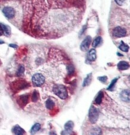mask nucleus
<instances>
[{"label": "nucleus", "mask_w": 130, "mask_h": 135, "mask_svg": "<svg viewBox=\"0 0 130 135\" xmlns=\"http://www.w3.org/2000/svg\"><path fill=\"white\" fill-rule=\"evenodd\" d=\"M53 92L56 95H57L59 98L61 99H66L68 94L66 88L62 84H56L53 88Z\"/></svg>", "instance_id": "1"}, {"label": "nucleus", "mask_w": 130, "mask_h": 135, "mask_svg": "<svg viewBox=\"0 0 130 135\" xmlns=\"http://www.w3.org/2000/svg\"><path fill=\"white\" fill-rule=\"evenodd\" d=\"M32 81L35 86L40 87L45 83V77L41 73H36L32 76Z\"/></svg>", "instance_id": "2"}, {"label": "nucleus", "mask_w": 130, "mask_h": 135, "mask_svg": "<svg viewBox=\"0 0 130 135\" xmlns=\"http://www.w3.org/2000/svg\"><path fill=\"white\" fill-rule=\"evenodd\" d=\"M99 117V110L95 107L92 106L89 111V119L92 123H95Z\"/></svg>", "instance_id": "3"}, {"label": "nucleus", "mask_w": 130, "mask_h": 135, "mask_svg": "<svg viewBox=\"0 0 130 135\" xmlns=\"http://www.w3.org/2000/svg\"><path fill=\"white\" fill-rule=\"evenodd\" d=\"M3 12L5 16L8 20H12L16 15V10L12 6H5L3 9Z\"/></svg>", "instance_id": "4"}, {"label": "nucleus", "mask_w": 130, "mask_h": 135, "mask_svg": "<svg viewBox=\"0 0 130 135\" xmlns=\"http://www.w3.org/2000/svg\"><path fill=\"white\" fill-rule=\"evenodd\" d=\"M112 35L115 37L119 38L124 37L127 35V31L125 28L118 26L115 27L112 31Z\"/></svg>", "instance_id": "5"}, {"label": "nucleus", "mask_w": 130, "mask_h": 135, "mask_svg": "<svg viewBox=\"0 0 130 135\" xmlns=\"http://www.w3.org/2000/svg\"><path fill=\"white\" fill-rule=\"evenodd\" d=\"M91 39L92 38L91 36H88L83 40L80 45V49L82 51H86L88 50L90 44H91Z\"/></svg>", "instance_id": "6"}, {"label": "nucleus", "mask_w": 130, "mask_h": 135, "mask_svg": "<svg viewBox=\"0 0 130 135\" xmlns=\"http://www.w3.org/2000/svg\"><path fill=\"white\" fill-rule=\"evenodd\" d=\"M5 34L6 35H9L10 34V30L8 27L6 25L0 24V36Z\"/></svg>", "instance_id": "7"}, {"label": "nucleus", "mask_w": 130, "mask_h": 135, "mask_svg": "<svg viewBox=\"0 0 130 135\" xmlns=\"http://www.w3.org/2000/svg\"><path fill=\"white\" fill-rule=\"evenodd\" d=\"M13 132L14 134H17V135H20V134H23L25 133V132L24 129H22V128L19 127V126H15L12 129Z\"/></svg>", "instance_id": "8"}, {"label": "nucleus", "mask_w": 130, "mask_h": 135, "mask_svg": "<svg viewBox=\"0 0 130 135\" xmlns=\"http://www.w3.org/2000/svg\"><path fill=\"white\" fill-rule=\"evenodd\" d=\"M129 66L128 63L125 61H121V62H119L117 64V68L120 70H125L127 69Z\"/></svg>", "instance_id": "9"}, {"label": "nucleus", "mask_w": 130, "mask_h": 135, "mask_svg": "<svg viewBox=\"0 0 130 135\" xmlns=\"http://www.w3.org/2000/svg\"><path fill=\"white\" fill-rule=\"evenodd\" d=\"M96 58V51L94 49H92L89 51V53L88 54V59L90 61H94L95 60Z\"/></svg>", "instance_id": "10"}, {"label": "nucleus", "mask_w": 130, "mask_h": 135, "mask_svg": "<svg viewBox=\"0 0 130 135\" xmlns=\"http://www.w3.org/2000/svg\"><path fill=\"white\" fill-rule=\"evenodd\" d=\"M121 97L122 100L123 101H125V102L129 101V92L128 90H126L122 92L121 94Z\"/></svg>", "instance_id": "11"}, {"label": "nucleus", "mask_w": 130, "mask_h": 135, "mask_svg": "<svg viewBox=\"0 0 130 135\" xmlns=\"http://www.w3.org/2000/svg\"><path fill=\"white\" fill-rule=\"evenodd\" d=\"M73 127H74V123L71 121H69L67 122V123L65 124V126H64L65 130H66L67 132H68L72 131L73 129Z\"/></svg>", "instance_id": "12"}, {"label": "nucleus", "mask_w": 130, "mask_h": 135, "mask_svg": "<svg viewBox=\"0 0 130 135\" xmlns=\"http://www.w3.org/2000/svg\"><path fill=\"white\" fill-rule=\"evenodd\" d=\"M102 97H103V93L102 92L100 91L99 93H98L97 97H96L95 100V103L97 104H100L102 101Z\"/></svg>", "instance_id": "13"}, {"label": "nucleus", "mask_w": 130, "mask_h": 135, "mask_svg": "<svg viewBox=\"0 0 130 135\" xmlns=\"http://www.w3.org/2000/svg\"><path fill=\"white\" fill-rule=\"evenodd\" d=\"M46 106L49 109H53L55 106V103L50 99H48L46 102Z\"/></svg>", "instance_id": "14"}, {"label": "nucleus", "mask_w": 130, "mask_h": 135, "mask_svg": "<svg viewBox=\"0 0 130 135\" xmlns=\"http://www.w3.org/2000/svg\"><path fill=\"white\" fill-rule=\"evenodd\" d=\"M91 80H92V76H91V74H90L88 75L86 77V78L84 80V81L83 83V87H85V86H88V84L90 83V82L91 81Z\"/></svg>", "instance_id": "15"}, {"label": "nucleus", "mask_w": 130, "mask_h": 135, "mask_svg": "<svg viewBox=\"0 0 130 135\" xmlns=\"http://www.w3.org/2000/svg\"><path fill=\"white\" fill-rule=\"evenodd\" d=\"M40 128H41L40 124H39V123L35 124H34V125L33 126L32 128H31V132L32 133H36L40 129Z\"/></svg>", "instance_id": "16"}, {"label": "nucleus", "mask_w": 130, "mask_h": 135, "mask_svg": "<svg viewBox=\"0 0 130 135\" xmlns=\"http://www.w3.org/2000/svg\"><path fill=\"white\" fill-rule=\"evenodd\" d=\"M119 48L121 51H122L128 52V50H129V46L127 45H126L125 44L123 43V42H122L121 45L119 46Z\"/></svg>", "instance_id": "17"}, {"label": "nucleus", "mask_w": 130, "mask_h": 135, "mask_svg": "<svg viewBox=\"0 0 130 135\" xmlns=\"http://www.w3.org/2000/svg\"><path fill=\"white\" fill-rule=\"evenodd\" d=\"M101 41V37L100 36L97 37L96 39H94V41H93V43H92V46H93L94 48L96 47V46L100 44Z\"/></svg>", "instance_id": "18"}, {"label": "nucleus", "mask_w": 130, "mask_h": 135, "mask_svg": "<svg viewBox=\"0 0 130 135\" xmlns=\"http://www.w3.org/2000/svg\"><path fill=\"white\" fill-rule=\"evenodd\" d=\"M117 79H115L113 80V81H112V83H111V84L109 85V88H107V90H111V89H112V88H113V86H114L115 84L116 83V81H117Z\"/></svg>", "instance_id": "19"}, {"label": "nucleus", "mask_w": 130, "mask_h": 135, "mask_svg": "<svg viewBox=\"0 0 130 135\" xmlns=\"http://www.w3.org/2000/svg\"><path fill=\"white\" fill-rule=\"evenodd\" d=\"M115 2H116V3L117 4V5L121 6L125 3L126 0H115Z\"/></svg>", "instance_id": "20"}, {"label": "nucleus", "mask_w": 130, "mask_h": 135, "mask_svg": "<svg viewBox=\"0 0 130 135\" xmlns=\"http://www.w3.org/2000/svg\"><path fill=\"white\" fill-rule=\"evenodd\" d=\"M98 79L101 82H106L107 80V77L106 76H104V77H100L98 78Z\"/></svg>", "instance_id": "21"}, {"label": "nucleus", "mask_w": 130, "mask_h": 135, "mask_svg": "<svg viewBox=\"0 0 130 135\" xmlns=\"http://www.w3.org/2000/svg\"><path fill=\"white\" fill-rule=\"evenodd\" d=\"M24 71H25L24 68L23 66H21L19 68V71H18V74L19 75L22 74L24 72Z\"/></svg>", "instance_id": "22"}]
</instances>
